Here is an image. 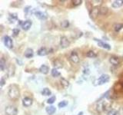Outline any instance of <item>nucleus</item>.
<instances>
[{
	"label": "nucleus",
	"instance_id": "f257e3e1",
	"mask_svg": "<svg viewBox=\"0 0 123 115\" xmlns=\"http://www.w3.org/2000/svg\"><path fill=\"white\" fill-rule=\"evenodd\" d=\"M9 97L12 100H17L20 97L19 88L16 85H12L9 86V91H8Z\"/></svg>",
	"mask_w": 123,
	"mask_h": 115
},
{
	"label": "nucleus",
	"instance_id": "f03ea898",
	"mask_svg": "<svg viewBox=\"0 0 123 115\" xmlns=\"http://www.w3.org/2000/svg\"><path fill=\"white\" fill-rule=\"evenodd\" d=\"M109 80H110V77H109V75H106V74H104V75H101L98 79L95 80V81H94L93 85L95 86L102 85H104V84L108 82Z\"/></svg>",
	"mask_w": 123,
	"mask_h": 115
},
{
	"label": "nucleus",
	"instance_id": "7ed1b4c3",
	"mask_svg": "<svg viewBox=\"0 0 123 115\" xmlns=\"http://www.w3.org/2000/svg\"><path fill=\"white\" fill-rule=\"evenodd\" d=\"M5 115H17V114H18V110H17V108L15 106L9 105L7 107H5Z\"/></svg>",
	"mask_w": 123,
	"mask_h": 115
},
{
	"label": "nucleus",
	"instance_id": "20e7f679",
	"mask_svg": "<svg viewBox=\"0 0 123 115\" xmlns=\"http://www.w3.org/2000/svg\"><path fill=\"white\" fill-rule=\"evenodd\" d=\"M98 15H99V8H98V6H95L94 8H92L91 9V11L89 12L90 18L92 20L96 19Z\"/></svg>",
	"mask_w": 123,
	"mask_h": 115
},
{
	"label": "nucleus",
	"instance_id": "39448f33",
	"mask_svg": "<svg viewBox=\"0 0 123 115\" xmlns=\"http://www.w3.org/2000/svg\"><path fill=\"white\" fill-rule=\"evenodd\" d=\"M70 41L66 36H62L60 38V46L62 48H66L69 46Z\"/></svg>",
	"mask_w": 123,
	"mask_h": 115
},
{
	"label": "nucleus",
	"instance_id": "423d86ee",
	"mask_svg": "<svg viewBox=\"0 0 123 115\" xmlns=\"http://www.w3.org/2000/svg\"><path fill=\"white\" fill-rule=\"evenodd\" d=\"M107 107H108V105L105 101H100L98 102L97 106H96V110L98 112H102V111L104 110H107Z\"/></svg>",
	"mask_w": 123,
	"mask_h": 115
},
{
	"label": "nucleus",
	"instance_id": "0eeeda50",
	"mask_svg": "<svg viewBox=\"0 0 123 115\" xmlns=\"http://www.w3.org/2000/svg\"><path fill=\"white\" fill-rule=\"evenodd\" d=\"M4 43H5V45L6 46V48H9V49H11V48H13V41H12V39L11 38V37L5 35L4 37Z\"/></svg>",
	"mask_w": 123,
	"mask_h": 115
},
{
	"label": "nucleus",
	"instance_id": "6e6552de",
	"mask_svg": "<svg viewBox=\"0 0 123 115\" xmlns=\"http://www.w3.org/2000/svg\"><path fill=\"white\" fill-rule=\"evenodd\" d=\"M69 59L72 62H73L75 64H78L79 62V57H78V54L76 51H72V53L69 56Z\"/></svg>",
	"mask_w": 123,
	"mask_h": 115
},
{
	"label": "nucleus",
	"instance_id": "1a4fd4ad",
	"mask_svg": "<svg viewBox=\"0 0 123 115\" xmlns=\"http://www.w3.org/2000/svg\"><path fill=\"white\" fill-rule=\"evenodd\" d=\"M35 15L36 16V18H38L40 20H46L48 18V14L45 12L37 11L35 12Z\"/></svg>",
	"mask_w": 123,
	"mask_h": 115
},
{
	"label": "nucleus",
	"instance_id": "9d476101",
	"mask_svg": "<svg viewBox=\"0 0 123 115\" xmlns=\"http://www.w3.org/2000/svg\"><path fill=\"white\" fill-rule=\"evenodd\" d=\"M32 103H33V100H32V98H31V97H26L22 99V104H23V106L26 107H30L32 104Z\"/></svg>",
	"mask_w": 123,
	"mask_h": 115
},
{
	"label": "nucleus",
	"instance_id": "9b49d317",
	"mask_svg": "<svg viewBox=\"0 0 123 115\" xmlns=\"http://www.w3.org/2000/svg\"><path fill=\"white\" fill-rule=\"evenodd\" d=\"M94 40H95V41H97L98 46H99V47L103 48H105V49H107V50H110V49H111V46H110V45H109L108 44L105 43V42H103L102 41H101V40H99V39H97V38H94Z\"/></svg>",
	"mask_w": 123,
	"mask_h": 115
},
{
	"label": "nucleus",
	"instance_id": "f8f14e48",
	"mask_svg": "<svg viewBox=\"0 0 123 115\" xmlns=\"http://www.w3.org/2000/svg\"><path fill=\"white\" fill-rule=\"evenodd\" d=\"M32 21H31V20H26V21H25V22L22 23V28L23 30L28 31L30 29V28H31V26H32Z\"/></svg>",
	"mask_w": 123,
	"mask_h": 115
},
{
	"label": "nucleus",
	"instance_id": "ddd939ff",
	"mask_svg": "<svg viewBox=\"0 0 123 115\" xmlns=\"http://www.w3.org/2000/svg\"><path fill=\"white\" fill-rule=\"evenodd\" d=\"M38 55L39 56H46L49 53H50V50L46 48H41L40 49L38 50Z\"/></svg>",
	"mask_w": 123,
	"mask_h": 115
},
{
	"label": "nucleus",
	"instance_id": "4468645a",
	"mask_svg": "<svg viewBox=\"0 0 123 115\" xmlns=\"http://www.w3.org/2000/svg\"><path fill=\"white\" fill-rule=\"evenodd\" d=\"M109 61L111 62L112 65H113L115 66H117L120 64V60H119V58L116 56H111L110 58H109Z\"/></svg>",
	"mask_w": 123,
	"mask_h": 115
},
{
	"label": "nucleus",
	"instance_id": "2eb2a0df",
	"mask_svg": "<svg viewBox=\"0 0 123 115\" xmlns=\"http://www.w3.org/2000/svg\"><path fill=\"white\" fill-rule=\"evenodd\" d=\"M39 71L43 75H47L49 71V66H47L46 65H42L41 67L39 68Z\"/></svg>",
	"mask_w": 123,
	"mask_h": 115
},
{
	"label": "nucleus",
	"instance_id": "dca6fc26",
	"mask_svg": "<svg viewBox=\"0 0 123 115\" xmlns=\"http://www.w3.org/2000/svg\"><path fill=\"white\" fill-rule=\"evenodd\" d=\"M123 5V0H115L113 2H112V6L115 9H117Z\"/></svg>",
	"mask_w": 123,
	"mask_h": 115
},
{
	"label": "nucleus",
	"instance_id": "f3484780",
	"mask_svg": "<svg viewBox=\"0 0 123 115\" xmlns=\"http://www.w3.org/2000/svg\"><path fill=\"white\" fill-rule=\"evenodd\" d=\"M53 65L55 68H61L63 67V63L62 61H61L60 60H59V59H56V60H55L53 61Z\"/></svg>",
	"mask_w": 123,
	"mask_h": 115
},
{
	"label": "nucleus",
	"instance_id": "a211bd4d",
	"mask_svg": "<svg viewBox=\"0 0 123 115\" xmlns=\"http://www.w3.org/2000/svg\"><path fill=\"white\" fill-rule=\"evenodd\" d=\"M56 107H55L54 106H49V107H47L46 108V113L49 114V115H52L55 112H56Z\"/></svg>",
	"mask_w": 123,
	"mask_h": 115
},
{
	"label": "nucleus",
	"instance_id": "6ab92c4d",
	"mask_svg": "<svg viewBox=\"0 0 123 115\" xmlns=\"http://www.w3.org/2000/svg\"><path fill=\"white\" fill-rule=\"evenodd\" d=\"M123 28V24L122 23H115L113 25V29L116 32H118L119 31H121Z\"/></svg>",
	"mask_w": 123,
	"mask_h": 115
},
{
	"label": "nucleus",
	"instance_id": "aec40b11",
	"mask_svg": "<svg viewBox=\"0 0 123 115\" xmlns=\"http://www.w3.org/2000/svg\"><path fill=\"white\" fill-rule=\"evenodd\" d=\"M33 55H34V52L32 48H28V49H26V51H25V57L28 58H32L33 56Z\"/></svg>",
	"mask_w": 123,
	"mask_h": 115
},
{
	"label": "nucleus",
	"instance_id": "412c9836",
	"mask_svg": "<svg viewBox=\"0 0 123 115\" xmlns=\"http://www.w3.org/2000/svg\"><path fill=\"white\" fill-rule=\"evenodd\" d=\"M60 82H61V85H62V87L64 88H69V81H67L66 79H65L63 78H62L60 79Z\"/></svg>",
	"mask_w": 123,
	"mask_h": 115
},
{
	"label": "nucleus",
	"instance_id": "4be33fe9",
	"mask_svg": "<svg viewBox=\"0 0 123 115\" xmlns=\"http://www.w3.org/2000/svg\"><path fill=\"white\" fill-rule=\"evenodd\" d=\"M108 9L107 7H100L99 8V15H106L108 13Z\"/></svg>",
	"mask_w": 123,
	"mask_h": 115
},
{
	"label": "nucleus",
	"instance_id": "5701e85b",
	"mask_svg": "<svg viewBox=\"0 0 123 115\" xmlns=\"http://www.w3.org/2000/svg\"><path fill=\"white\" fill-rule=\"evenodd\" d=\"M5 65H6V61L5 60L4 58H2L1 60H0V69H1V71L5 70Z\"/></svg>",
	"mask_w": 123,
	"mask_h": 115
},
{
	"label": "nucleus",
	"instance_id": "b1692460",
	"mask_svg": "<svg viewBox=\"0 0 123 115\" xmlns=\"http://www.w3.org/2000/svg\"><path fill=\"white\" fill-rule=\"evenodd\" d=\"M42 95L44 96H49L52 95V91H51L48 88H45L42 90Z\"/></svg>",
	"mask_w": 123,
	"mask_h": 115
},
{
	"label": "nucleus",
	"instance_id": "393cba45",
	"mask_svg": "<svg viewBox=\"0 0 123 115\" xmlns=\"http://www.w3.org/2000/svg\"><path fill=\"white\" fill-rule=\"evenodd\" d=\"M86 56L88 58H96L97 57V54L95 53V51H88L87 53H86Z\"/></svg>",
	"mask_w": 123,
	"mask_h": 115
},
{
	"label": "nucleus",
	"instance_id": "a878e982",
	"mask_svg": "<svg viewBox=\"0 0 123 115\" xmlns=\"http://www.w3.org/2000/svg\"><path fill=\"white\" fill-rule=\"evenodd\" d=\"M51 74H52V76L54 77V78H57V77H59L60 76V72L57 70L56 68H53L52 70V72H51Z\"/></svg>",
	"mask_w": 123,
	"mask_h": 115
},
{
	"label": "nucleus",
	"instance_id": "bb28decb",
	"mask_svg": "<svg viewBox=\"0 0 123 115\" xmlns=\"http://www.w3.org/2000/svg\"><path fill=\"white\" fill-rule=\"evenodd\" d=\"M61 26H62V28H63V29H67V28L69 26V22L68 20L62 21L61 23Z\"/></svg>",
	"mask_w": 123,
	"mask_h": 115
},
{
	"label": "nucleus",
	"instance_id": "cd10ccee",
	"mask_svg": "<svg viewBox=\"0 0 123 115\" xmlns=\"http://www.w3.org/2000/svg\"><path fill=\"white\" fill-rule=\"evenodd\" d=\"M67 105H68V102L66 100H62V101H61L60 103H59V104H58V106H59V107H60V108L66 107Z\"/></svg>",
	"mask_w": 123,
	"mask_h": 115
},
{
	"label": "nucleus",
	"instance_id": "c85d7f7f",
	"mask_svg": "<svg viewBox=\"0 0 123 115\" xmlns=\"http://www.w3.org/2000/svg\"><path fill=\"white\" fill-rule=\"evenodd\" d=\"M56 97L55 96H52V97H49V98L47 100V103L49 104H53L55 101H56Z\"/></svg>",
	"mask_w": 123,
	"mask_h": 115
},
{
	"label": "nucleus",
	"instance_id": "c756f323",
	"mask_svg": "<svg viewBox=\"0 0 123 115\" xmlns=\"http://www.w3.org/2000/svg\"><path fill=\"white\" fill-rule=\"evenodd\" d=\"M118 114V111L115 110V109H111L108 111L107 115H117Z\"/></svg>",
	"mask_w": 123,
	"mask_h": 115
},
{
	"label": "nucleus",
	"instance_id": "7c9ffc66",
	"mask_svg": "<svg viewBox=\"0 0 123 115\" xmlns=\"http://www.w3.org/2000/svg\"><path fill=\"white\" fill-rule=\"evenodd\" d=\"M72 5L74 6H78L82 3V0H74V1H72Z\"/></svg>",
	"mask_w": 123,
	"mask_h": 115
},
{
	"label": "nucleus",
	"instance_id": "2f4dec72",
	"mask_svg": "<svg viewBox=\"0 0 123 115\" xmlns=\"http://www.w3.org/2000/svg\"><path fill=\"white\" fill-rule=\"evenodd\" d=\"M12 32H13V35H14V36H17L19 33V29H14L12 30Z\"/></svg>",
	"mask_w": 123,
	"mask_h": 115
},
{
	"label": "nucleus",
	"instance_id": "473e14b6",
	"mask_svg": "<svg viewBox=\"0 0 123 115\" xmlns=\"http://www.w3.org/2000/svg\"><path fill=\"white\" fill-rule=\"evenodd\" d=\"M5 81L4 77H2V78H1V81H0V85H1V88H2L3 85H5Z\"/></svg>",
	"mask_w": 123,
	"mask_h": 115
}]
</instances>
